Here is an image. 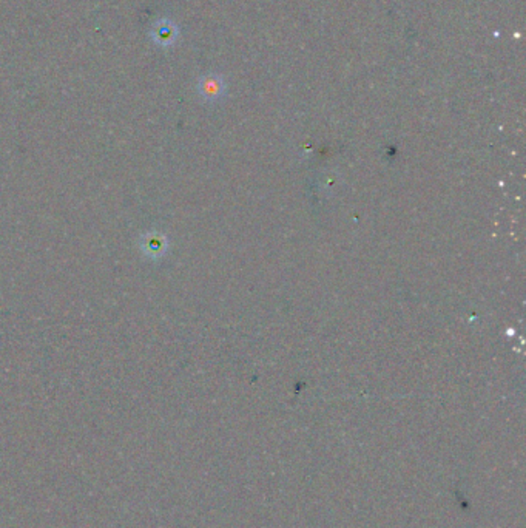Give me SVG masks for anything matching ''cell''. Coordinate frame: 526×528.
I'll use <instances>...</instances> for the list:
<instances>
[{
	"mask_svg": "<svg viewBox=\"0 0 526 528\" xmlns=\"http://www.w3.org/2000/svg\"><path fill=\"white\" fill-rule=\"evenodd\" d=\"M139 249L149 260H159L167 252L168 241L165 238V235L158 232V230H150V232L140 235Z\"/></svg>",
	"mask_w": 526,
	"mask_h": 528,
	"instance_id": "cell-1",
	"label": "cell"
},
{
	"mask_svg": "<svg viewBox=\"0 0 526 528\" xmlns=\"http://www.w3.org/2000/svg\"><path fill=\"white\" fill-rule=\"evenodd\" d=\"M198 93L205 101L215 102L221 99L225 93V82L221 75H205L199 79Z\"/></svg>",
	"mask_w": 526,
	"mask_h": 528,
	"instance_id": "cell-2",
	"label": "cell"
},
{
	"mask_svg": "<svg viewBox=\"0 0 526 528\" xmlns=\"http://www.w3.org/2000/svg\"><path fill=\"white\" fill-rule=\"evenodd\" d=\"M150 36L151 39L155 40V44H158L159 47H170L178 39V28H176L173 22L162 19L155 23V27L151 28Z\"/></svg>",
	"mask_w": 526,
	"mask_h": 528,
	"instance_id": "cell-3",
	"label": "cell"
}]
</instances>
